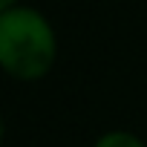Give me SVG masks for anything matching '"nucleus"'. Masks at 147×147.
Wrapping results in <instances>:
<instances>
[{
  "instance_id": "nucleus-1",
  "label": "nucleus",
  "mask_w": 147,
  "mask_h": 147,
  "mask_svg": "<svg viewBox=\"0 0 147 147\" xmlns=\"http://www.w3.org/2000/svg\"><path fill=\"white\" fill-rule=\"evenodd\" d=\"M55 32L49 20L29 9L12 6L0 15V63L12 78L38 81L55 63Z\"/></svg>"
},
{
  "instance_id": "nucleus-3",
  "label": "nucleus",
  "mask_w": 147,
  "mask_h": 147,
  "mask_svg": "<svg viewBox=\"0 0 147 147\" xmlns=\"http://www.w3.org/2000/svg\"><path fill=\"white\" fill-rule=\"evenodd\" d=\"M0 6H3V9H12V6H18V0H0Z\"/></svg>"
},
{
  "instance_id": "nucleus-2",
  "label": "nucleus",
  "mask_w": 147,
  "mask_h": 147,
  "mask_svg": "<svg viewBox=\"0 0 147 147\" xmlns=\"http://www.w3.org/2000/svg\"><path fill=\"white\" fill-rule=\"evenodd\" d=\"M95 147H144V141L138 138V136H133V133H107V136H101L98 141H95Z\"/></svg>"
}]
</instances>
